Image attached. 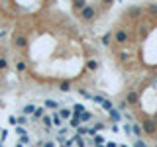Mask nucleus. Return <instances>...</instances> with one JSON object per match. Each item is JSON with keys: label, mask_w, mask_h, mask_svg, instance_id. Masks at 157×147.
I'll use <instances>...</instances> for the list:
<instances>
[{"label": "nucleus", "mask_w": 157, "mask_h": 147, "mask_svg": "<svg viewBox=\"0 0 157 147\" xmlns=\"http://www.w3.org/2000/svg\"><path fill=\"white\" fill-rule=\"evenodd\" d=\"M136 147H145V143H144V141H137V143H136Z\"/></svg>", "instance_id": "obj_1"}]
</instances>
